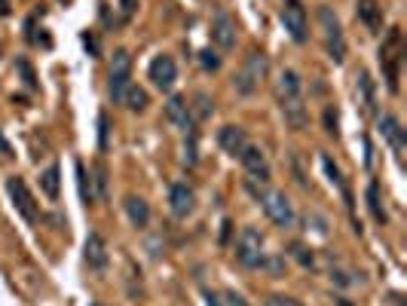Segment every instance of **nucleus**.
Returning a JSON list of instances; mask_svg holds the SVG:
<instances>
[{
	"label": "nucleus",
	"instance_id": "nucleus-1",
	"mask_svg": "<svg viewBox=\"0 0 407 306\" xmlns=\"http://www.w3.org/2000/svg\"><path fill=\"white\" fill-rule=\"evenodd\" d=\"M267 74H270V58H267L260 49H251L245 55V62H242V68L236 71L233 89L239 95H254L260 89V83L267 80Z\"/></svg>",
	"mask_w": 407,
	"mask_h": 306
},
{
	"label": "nucleus",
	"instance_id": "nucleus-2",
	"mask_svg": "<svg viewBox=\"0 0 407 306\" xmlns=\"http://www.w3.org/2000/svg\"><path fill=\"white\" fill-rule=\"evenodd\" d=\"M402 62H404V40L402 28H389L383 47H380V68L386 74V86L392 95H398V77H402Z\"/></svg>",
	"mask_w": 407,
	"mask_h": 306
},
{
	"label": "nucleus",
	"instance_id": "nucleus-3",
	"mask_svg": "<svg viewBox=\"0 0 407 306\" xmlns=\"http://www.w3.org/2000/svg\"><path fill=\"white\" fill-rule=\"evenodd\" d=\"M319 25H321V34H325L328 58L343 64L346 62V37H343V25H340L337 12H334L331 6H319Z\"/></svg>",
	"mask_w": 407,
	"mask_h": 306
},
{
	"label": "nucleus",
	"instance_id": "nucleus-4",
	"mask_svg": "<svg viewBox=\"0 0 407 306\" xmlns=\"http://www.w3.org/2000/svg\"><path fill=\"white\" fill-rule=\"evenodd\" d=\"M129 83H132V55H129V49H116L114 58H110V68H108V95H110V101L123 104V95H126Z\"/></svg>",
	"mask_w": 407,
	"mask_h": 306
},
{
	"label": "nucleus",
	"instance_id": "nucleus-5",
	"mask_svg": "<svg viewBox=\"0 0 407 306\" xmlns=\"http://www.w3.org/2000/svg\"><path fill=\"white\" fill-rule=\"evenodd\" d=\"M264 233L258 227H245L236 239V260L245 270H258V266H264Z\"/></svg>",
	"mask_w": 407,
	"mask_h": 306
},
{
	"label": "nucleus",
	"instance_id": "nucleus-6",
	"mask_svg": "<svg viewBox=\"0 0 407 306\" xmlns=\"http://www.w3.org/2000/svg\"><path fill=\"white\" fill-rule=\"evenodd\" d=\"M6 193H10L16 212L22 214L28 224H40V208H37L34 196H31V190H28V184H25L18 175H10V178H6Z\"/></svg>",
	"mask_w": 407,
	"mask_h": 306
},
{
	"label": "nucleus",
	"instance_id": "nucleus-7",
	"mask_svg": "<svg viewBox=\"0 0 407 306\" xmlns=\"http://www.w3.org/2000/svg\"><path fill=\"white\" fill-rule=\"evenodd\" d=\"M258 203H264L267 218H270L275 227H282V230L294 227V220H297V214H294L291 199H288L285 193H279V190H264V196H260Z\"/></svg>",
	"mask_w": 407,
	"mask_h": 306
},
{
	"label": "nucleus",
	"instance_id": "nucleus-8",
	"mask_svg": "<svg viewBox=\"0 0 407 306\" xmlns=\"http://www.w3.org/2000/svg\"><path fill=\"white\" fill-rule=\"evenodd\" d=\"M282 25L291 34L294 43H306L310 40V18H306V10L300 0H285L282 6Z\"/></svg>",
	"mask_w": 407,
	"mask_h": 306
},
{
	"label": "nucleus",
	"instance_id": "nucleus-9",
	"mask_svg": "<svg viewBox=\"0 0 407 306\" xmlns=\"http://www.w3.org/2000/svg\"><path fill=\"white\" fill-rule=\"evenodd\" d=\"M212 40L221 52H233L236 40H239V31H236V18L227 10H218L212 18Z\"/></svg>",
	"mask_w": 407,
	"mask_h": 306
},
{
	"label": "nucleus",
	"instance_id": "nucleus-10",
	"mask_svg": "<svg viewBox=\"0 0 407 306\" xmlns=\"http://www.w3.org/2000/svg\"><path fill=\"white\" fill-rule=\"evenodd\" d=\"M239 162H242V168H245L248 181H254V184H267V181H270V162H267V153L260 151V147L248 144L245 151L239 153Z\"/></svg>",
	"mask_w": 407,
	"mask_h": 306
},
{
	"label": "nucleus",
	"instance_id": "nucleus-11",
	"mask_svg": "<svg viewBox=\"0 0 407 306\" xmlns=\"http://www.w3.org/2000/svg\"><path fill=\"white\" fill-rule=\"evenodd\" d=\"M147 77L153 80V86L156 89H162V92H169V89L175 86V80H178V64H175V58L172 55H156L153 62H150V68H147Z\"/></svg>",
	"mask_w": 407,
	"mask_h": 306
},
{
	"label": "nucleus",
	"instance_id": "nucleus-12",
	"mask_svg": "<svg viewBox=\"0 0 407 306\" xmlns=\"http://www.w3.org/2000/svg\"><path fill=\"white\" fill-rule=\"evenodd\" d=\"M83 260H86V266H89V270H95V272L108 270L110 251H108V242H104L101 233L92 230L89 236H86V242H83Z\"/></svg>",
	"mask_w": 407,
	"mask_h": 306
},
{
	"label": "nucleus",
	"instance_id": "nucleus-13",
	"mask_svg": "<svg viewBox=\"0 0 407 306\" xmlns=\"http://www.w3.org/2000/svg\"><path fill=\"white\" fill-rule=\"evenodd\" d=\"M169 208H172L175 218H190L196 212V193L193 187H187L184 181L169 187Z\"/></svg>",
	"mask_w": 407,
	"mask_h": 306
},
{
	"label": "nucleus",
	"instance_id": "nucleus-14",
	"mask_svg": "<svg viewBox=\"0 0 407 306\" xmlns=\"http://www.w3.org/2000/svg\"><path fill=\"white\" fill-rule=\"evenodd\" d=\"M166 116L184 135L196 132V120H193V114H190V104H187V99H181V95H172V99L166 101Z\"/></svg>",
	"mask_w": 407,
	"mask_h": 306
},
{
	"label": "nucleus",
	"instance_id": "nucleus-15",
	"mask_svg": "<svg viewBox=\"0 0 407 306\" xmlns=\"http://www.w3.org/2000/svg\"><path fill=\"white\" fill-rule=\"evenodd\" d=\"M291 99H304V83H300L297 71H282L279 80H275V101H291Z\"/></svg>",
	"mask_w": 407,
	"mask_h": 306
},
{
	"label": "nucleus",
	"instance_id": "nucleus-16",
	"mask_svg": "<svg viewBox=\"0 0 407 306\" xmlns=\"http://www.w3.org/2000/svg\"><path fill=\"white\" fill-rule=\"evenodd\" d=\"M282 116H285V123L294 129V132H304L306 126H310V110H306L304 99H291V101H282L279 104Z\"/></svg>",
	"mask_w": 407,
	"mask_h": 306
},
{
	"label": "nucleus",
	"instance_id": "nucleus-17",
	"mask_svg": "<svg viewBox=\"0 0 407 306\" xmlns=\"http://www.w3.org/2000/svg\"><path fill=\"white\" fill-rule=\"evenodd\" d=\"M218 144H221V151L224 153L239 156L248 147V135H245V129L242 126H224L218 132Z\"/></svg>",
	"mask_w": 407,
	"mask_h": 306
},
{
	"label": "nucleus",
	"instance_id": "nucleus-18",
	"mask_svg": "<svg viewBox=\"0 0 407 306\" xmlns=\"http://www.w3.org/2000/svg\"><path fill=\"white\" fill-rule=\"evenodd\" d=\"M377 126H380V135L392 144V151H395L398 160H404V129H402V123H398L395 116H380Z\"/></svg>",
	"mask_w": 407,
	"mask_h": 306
},
{
	"label": "nucleus",
	"instance_id": "nucleus-19",
	"mask_svg": "<svg viewBox=\"0 0 407 306\" xmlns=\"http://www.w3.org/2000/svg\"><path fill=\"white\" fill-rule=\"evenodd\" d=\"M356 16H358V22H362L367 31H373V34L383 31V6H380L377 0H358V3H356Z\"/></svg>",
	"mask_w": 407,
	"mask_h": 306
},
{
	"label": "nucleus",
	"instance_id": "nucleus-20",
	"mask_svg": "<svg viewBox=\"0 0 407 306\" xmlns=\"http://www.w3.org/2000/svg\"><path fill=\"white\" fill-rule=\"evenodd\" d=\"M126 214H129V224L135 227V230H144V227L150 224V205H147V199H141V196H126Z\"/></svg>",
	"mask_w": 407,
	"mask_h": 306
},
{
	"label": "nucleus",
	"instance_id": "nucleus-21",
	"mask_svg": "<svg viewBox=\"0 0 407 306\" xmlns=\"http://www.w3.org/2000/svg\"><path fill=\"white\" fill-rule=\"evenodd\" d=\"M356 80H358V95H362L365 110H367V114H377V89H373L371 74H367V71H358Z\"/></svg>",
	"mask_w": 407,
	"mask_h": 306
},
{
	"label": "nucleus",
	"instance_id": "nucleus-22",
	"mask_svg": "<svg viewBox=\"0 0 407 306\" xmlns=\"http://www.w3.org/2000/svg\"><path fill=\"white\" fill-rule=\"evenodd\" d=\"M123 104H126L132 114H141V110H147V104H150L147 89H141V86H135V83H129L126 95H123Z\"/></svg>",
	"mask_w": 407,
	"mask_h": 306
},
{
	"label": "nucleus",
	"instance_id": "nucleus-23",
	"mask_svg": "<svg viewBox=\"0 0 407 306\" xmlns=\"http://www.w3.org/2000/svg\"><path fill=\"white\" fill-rule=\"evenodd\" d=\"M321 168H325V175H328V181H331L334 187H337V190H343V196H346V203H349V187H346V181H343V172H340V166L337 162L331 160V156L328 153H321Z\"/></svg>",
	"mask_w": 407,
	"mask_h": 306
},
{
	"label": "nucleus",
	"instance_id": "nucleus-24",
	"mask_svg": "<svg viewBox=\"0 0 407 306\" xmlns=\"http://www.w3.org/2000/svg\"><path fill=\"white\" fill-rule=\"evenodd\" d=\"M190 114H193L196 123H206L208 116L214 114V99L208 92H196L193 95V104H190Z\"/></svg>",
	"mask_w": 407,
	"mask_h": 306
},
{
	"label": "nucleus",
	"instance_id": "nucleus-25",
	"mask_svg": "<svg viewBox=\"0 0 407 306\" xmlns=\"http://www.w3.org/2000/svg\"><path fill=\"white\" fill-rule=\"evenodd\" d=\"M77 190H80V203L83 205H92L95 203V190H92V178H89V172H86V166L83 162H77Z\"/></svg>",
	"mask_w": 407,
	"mask_h": 306
},
{
	"label": "nucleus",
	"instance_id": "nucleus-26",
	"mask_svg": "<svg viewBox=\"0 0 407 306\" xmlns=\"http://www.w3.org/2000/svg\"><path fill=\"white\" fill-rule=\"evenodd\" d=\"M367 208H371V218L377 224H386V208H383V199H380V184L371 181L367 184Z\"/></svg>",
	"mask_w": 407,
	"mask_h": 306
},
{
	"label": "nucleus",
	"instance_id": "nucleus-27",
	"mask_svg": "<svg viewBox=\"0 0 407 306\" xmlns=\"http://www.w3.org/2000/svg\"><path fill=\"white\" fill-rule=\"evenodd\" d=\"M58 166H49L46 172H40V190L46 193L49 199H58V187H62V181H58Z\"/></svg>",
	"mask_w": 407,
	"mask_h": 306
},
{
	"label": "nucleus",
	"instance_id": "nucleus-28",
	"mask_svg": "<svg viewBox=\"0 0 407 306\" xmlns=\"http://www.w3.org/2000/svg\"><path fill=\"white\" fill-rule=\"evenodd\" d=\"M92 175H95V199H108V166L104 162H95V168H92Z\"/></svg>",
	"mask_w": 407,
	"mask_h": 306
},
{
	"label": "nucleus",
	"instance_id": "nucleus-29",
	"mask_svg": "<svg viewBox=\"0 0 407 306\" xmlns=\"http://www.w3.org/2000/svg\"><path fill=\"white\" fill-rule=\"evenodd\" d=\"M288 255H291L294 260H297L300 266H316L312 248H306V245H300V242H291V245H288Z\"/></svg>",
	"mask_w": 407,
	"mask_h": 306
},
{
	"label": "nucleus",
	"instance_id": "nucleus-30",
	"mask_svg": "<svg viewBox=\"0 0 407 306\" xmlns=\"http://www.w3.org/2000/svg\"><path fill=\"white\" fill-rule=\"evenodd\" d=\"M108 147H110V116L101 110L98 114V151L104 153Z\"/></svg>",
	"mask_w": 407,
	"mask_h": 306
},
{
	"label": "nucleus",
	"instance_id": "nucleus-31",
	"mask_svg": "<svg viewBox=\"0 0 407 306\" xmlns=\"http://www.w3.org/2000/svg\"><path fill=\"white\" fill-rule=\"evenodd\" d=\"M321 120H325V132L331 135V138H340V116H337V107H334V104H328L325 107Z\"/></svg>",
	"mask_w": 407,
	"mask_h": 306
},
{
	"label": "nucleus",
	"instance_id": "nucleus-32",
	"mask_svg": "<svg viewBox=\"0 0 407 306\" xmlns=\"http://www.w3.org/2000/svg\"><path fill=\"white\" fill-rule=\"evenodd\" d=\"M16 71L22 74V83L28 89H37V74H34V68H31V62L28 58H16Z\"/></svg>",
	"mask_w": 407,
	"mask_h": 306
},
{
	"label": "nucleus",
	"instance_id": "nucleus-33",
	"mask_svg": "<svg viewBox=\"0 0 407 306\" xmlns=\"http://www.w3.org/2000/svg\"><path fill=\"white\" fill-rule=\"evenodd\" d=\"M184 162H187L190 168L199 162V151H196V132H187V138H184V156H181Z\"/></svg>",
	"mask_w": 407,
	"mask_h": 306
},
{
	"label": "nucleus",
	"instance_id": "nucleus-34",
	"mask_svg": "<svg viewBox=\"0 0 407 306\" xmlns=\"http://www.w3.org/2000/svg\"><path fill=\"white\" fill-rule=\"evenodd\" d=\"M199 64H202V71H212V74H214V71H221V55H218V49H212V47L202 49V52H199Z\"/></svg>",
	"mask_w": 407,
	"mask_h": 306
},
{
	"label": "nucleus",
	"instance_id": "nucleus-35",
	"mask_svg": "<svg viewBox=\"0 0 407 306\" xmlns=\"http://www.w3.org/2000/svg\"><path fill=\"white\" fill-rule=\"evenodd\" d=\"M264 306H304V303L294 301V297H285V294H270Z\"/></svg>",
	"mask_w": 407,
	"mask_h": 306
},
{
	"label": "nucleus",
	"instance_id": "nucleus-36",
	"mask_svg": "<svg viewBox=\"0 0 407 306\" xmlns=\"http://www.w3.org/2000/svg\"><path fill=\"white\" fill-rule=\"evenodd\" d=\"M264 266L273 276H282V272H285V257H264Z\"/></svg>",
	"mask_w": 407,
	"mask_h": 306
},
{
	"label": "nucleus",
	"instance_id": "nucleus-37",
	"mask_svg": "<svg viewBox=\"0 0 407 306\" xmlns=\"http://www.w3.org/2000/svg\"><path fill=\"white\" fill-rule=\"evenodd\" d=\"M135 10H138V0H120V16H123V22H129V18L135 16Z\"/></svg>",
	"mask_w": 407,
	"mask_h": 306
},
{
	"label": "nucleus",
	"instance_id": "nucleus-38",
	"mask_svg": "<svg viewBox=\"0 0 407 306\" xmlns=\"http://www.w3.org/2000/svg\"><path fill=\"white\" fill-rule=\"evenodd\" d=\"M224 306H248V301L239 291H224Z\"/></svg>",
	"mask_w": 407,
	"mask_h": 306
},
{
	"label": "nucleus",
	"instance_id": "nucleus-39",
	"mask_svg": "<svg viewBox=\"0 0 407 306\" xmlns=\"http://www.w3.org/2000/svg\"><path fill=\"white\" fill-rule=\"evenodd\" d=\"M83 47L89 49V55H95V58H98V40L89 34V31H86V34H83Z\"/></svg>",
	"mask_w": 407,
	"mask_h": 306
},
{
	"label": "nucleus",
	"instance_id": "nucleus-40",
	"mask_svg": "<svg viewBox=\"0 0 407 306\" xmlns=\"http://www.w3.org/2000/svg\"><path fill=\"white\" fill-rule=\"evenodd\" d=\"M202 297H206V306H224V301H221L218 294H214V291H202Z\"/></svg>",
	"mask_w": 407,
	"mask_h": 306
},
{
	"label": "nucleus",
	"instance_id": "nucleus-41",
	"mask_svg": "<svg viewBox=\"0 0 407 306\" xmlns=\"http://www.w3.org/2000/svg\"><path fill=\"white\" fill-rule=\"evenodd\" d=\"M230 233H233V220H224V230H221V242H230Z\"/></svg>",
	"mask_w": 407,
	"mask_h": 306
},
{
	"label": "nucleus",
	"instance_id": "nucleus-42",
	"mask_svg": "<svg viewBox=\"0 0 407 306\" xmlns=\"http://www.w3.org/2000/svg\"><path fill=\"white\" fill-rule=\"evenodd\" d=\"M0 153H3V156H12V151H10V144H6V141H3V138H0Z\"/></svg>",
	"mask_w": 407,
	"mask_h": 306
},
{
	"label": "nucleus",
	"instance_id": "nucleus-43",
	"mask_svg": "<svg viewBox=\"0 0 407 306\" xmlns=\"http://www.w3.org/2000/svg\"><path fill=\"white\" fill-rule=\"evenodd\" d=\"M0 12H3V16H6V12H10V6H6V0H0Z\"/></svg>",
	"mask_w": 407,
	"mask_h": 306
},
{
	"label": "nucleus",
	"instance_id": "nucleus-44",
	"mask_svg": "<svg viewBox=\"0 0 407 306\" xmlns=\"http://www.w3.org/2000/svg\"><path fill=\"white\" fill-rule=\"evenodd\" d=\"M337 306H352V303L346 301V297H337Z\"/></svg>",
	"mask_w": 407,
	"mask_h": 306
}]
</instances>
